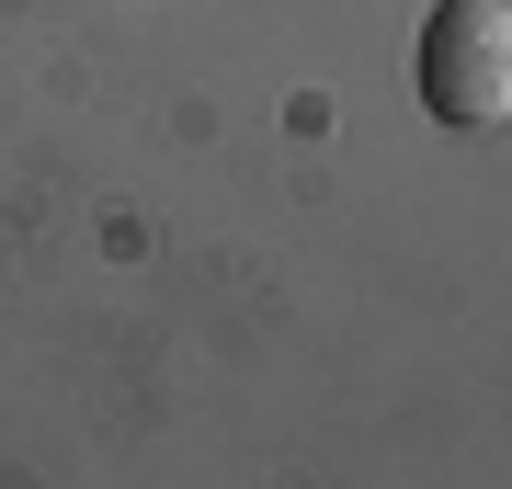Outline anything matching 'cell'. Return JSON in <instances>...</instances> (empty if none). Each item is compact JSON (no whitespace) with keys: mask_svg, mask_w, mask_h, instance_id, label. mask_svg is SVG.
Segmentation results:
<instances>
[{"mask_svg":"<svg viewBox=\"0 0 512 489\" xmlns=\"http://www.w3.org/2000/svg\"><path fill=\"white\" fill-rule=\"evenodd\" d=\"M421 103L433 126H512V0H433Z\"/></svg>","mask_w":512,"mask_h":489,"instance_id":"6da1fadb","label":"cell"}]
</instances>
